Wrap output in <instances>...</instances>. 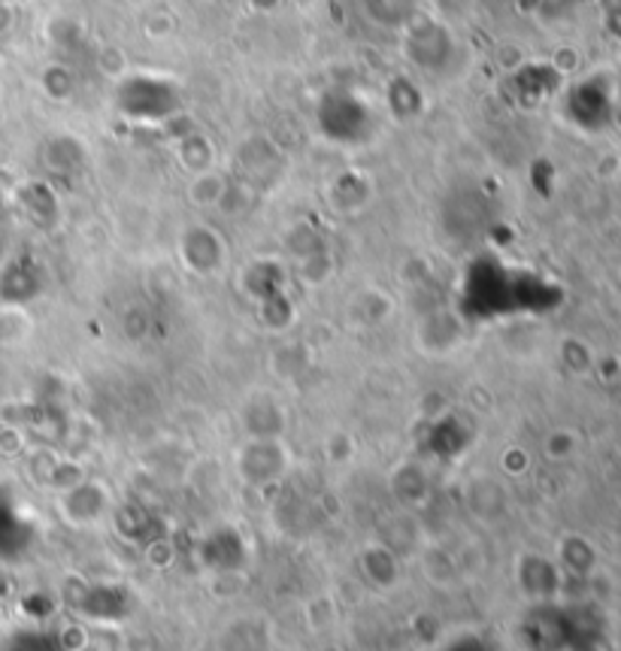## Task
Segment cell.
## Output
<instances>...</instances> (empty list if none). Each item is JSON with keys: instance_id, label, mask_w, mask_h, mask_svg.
<instances>
[{"instance_id": "6da1fadb", "label": "cell", "mask_w": 621, "mask_h": 651, "mask_svg": "<svg viewBox=\"0 0 621 651\" xmlns=\"http://www.w3.org/2000/svg\"><path fill=\"white\" fill-rule=\"evenodd\" d=\"M13 651H65L61 639L49 637V633H25V637H15Z\"/></svg>"}, {"instance_id": "7a4b0ae2", "label": "cell", "mask_w": 621, "mask_h": 651, "mask_svg": "<svg viewBox=\"0 0 621 651\" xmlns=\"http://www.w3.org/2000/svg\"><path fill=\"white\" fill-rule=\"evenodd\" d=\"M440 651H494L492 642H485L482 637H458L452 642H446Z\"/></svg>"}]
</instances>
